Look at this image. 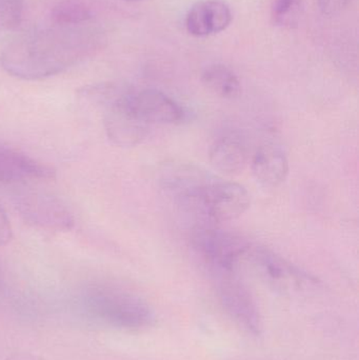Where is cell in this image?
Segmentation results:
<instances>
[{"label":"cell","mask_w":359,"mask_h":360,"mask_svg":"<svg viewBox=\"0 0 359 360\" xmlns=\"http://www.w3.org/2000/svg\"><path fill=\"white\" fill-rule=\"evenodd\" d=\"M232 21L230 6L223 0H202L190 8L185 29L195 37H207L225 31Z\"/></svg>","instance_id":"30bf717a"},{"label":"cell","mask_w":359,"mask_h":360,"mask_svg":"<svg viewBox=\"0 0 359 360\" xmlns=\"http://www.w3.org/2000/svg\"><path fill=\"white\" fill-rule=\"evenodd\" d=\"M103 126L110 141L122 148L139 145L149 134L150 126L115 105L103 108Z\"/></svg>","instance_id":"8fae6325"},{"label":"cell","mask_w":359,"mask_h":360,"mask_svg":"<svg viewBox=\"0 0 359 360\" xmlns=\"http://www.w3.org/2000/svg\"><path fill=\"white\" fill-rule=\"evenodd\" d=\"M202 82L210 92L221 98L235 99L242 92L237 76L225 65L215 63L207 67L202 72Z\"/></svg>","instance_id":"5bb4252c"},{"label":"cell","mask_w":359,"mask_h":360,"mask_svg":"<svg viewBox=\"0 0 359 360\" xmlns=\"http://www.w3.org/2000/svg\"><path fill=\"white\" fill-rule=\"evenodd\" d=\"M105 35L90 23L30 30L6 44L0 54L2 69L16 78L53 77L79 65L101 50Z\"/></svg>","instance_id":"6da1fadb"},{"label":"cell","mask_w":359,"mask_h":360,"mask_svg":"<svg viewBox=\"0 0 359 360\" xmlns=\"http://www.w3.org/2000/svg\"><path fill=\"white\" fill-rule=\"evenodd\" d=\"M55 171L20 150L0 143V184H25L53 179Z\"/></svg>","instance_id":"9c48e42d"},{"label":"cell","mask_w":359,"mask_h":360,"mask_svg":"<svg viewBox=\"0 0 359 360\" xmlns=\"http://www.w3.org/2000/svg\"><path fill=\"white\" fill-rule=\"evenodd\" d=\"M23 0H0V32L13 31L22 21Z\"/></svg>","instance_id":"e0dca14e"},{"label":"cell","mask_w":359,"mask_h":360,"mask_svg":"<svg viewBox=\"0 0 359 360\" xmlns=\"http://www.w3.org/2000/svg\"><path fill=\"white\" fill-rule=\"evenodd\" d=\"M15 205L21 217L34 226L52 231H70L75 224L73 214L61 199L40 190L19 192Z\"/></svg>","instance_id":"277c9868"},{"label":"cell","mask_w":359,"mask_h":360,"mask_svg":"<svg viewBox=\"0 0 359 360\" xmlns=\"http://www.w3.org/2000/svg\"><path fill=\"white\" fill-rule=\"evenodd\" d=\"M318 1L322 14L326 16H334L346 8L349 0H318Z\"/></svg>","instance_id":"ac0fdd59"},{"label":"cell","mask_w":359,"mask_h":360,"mask_svg":"<svg viewBox=\"0 0 359 360\" xmlns=\"http://www.w3.org/2000/svg\"><path fill=\"white\" fill-rule=\"evenodd\" d=\"M12 239V226L4 207L0 205V248Z\"/></svg>","instance_id":"d6986e66"},{"label":"cell","mask_w":359,"mask_h":360,"mask_svg":"<svg viewBox=\"0 0 359 360\" xmlns=\"http://www.w3.org/2000/svg\"><path fill=\"white\" fill-rule=\"evenodd\" d=\"M215 177L190 162H168L160 171L162 188L179 205L192 210L196 209L204 188Z\"/></svg>","instance_id":"8992f818"},{"label":"cell","mask_w":359,"mask_h":360,"mask_svg":"<svg viewBox=\"0 0 359 360\" xmlns=\"http://www.w3.org/2000/svg\"><path fill=\"white\" fill-rule=\"evenodd\" d=\"M250 195L242 184L216 177L202 193L196 211L214 222L240 217L250 207Z\"/></svg>","instance_id":"5b68a950"},{"label":"cell","mask_w":359,"mask_h":360,"mask_svg":"<svg viewBox=\"0 0 359 360\" xmlns=\"http://www.w3.org/2000/svg\"><path fill=\"white\" fill-rule=\"evenodd\" d=\"M194 251L214 272H234L236 264L246 258L251 245L238 235L219 229L198 226L192 233Z\"/></svg>","instance_id":"3957f363"},{"label":"cell","mask_w":359,"mask_h":360,"mask_svg":"<svg viewBox=\"0 0 359 360\" xmlns=\"http://www.w3.org/2000/svg\"><path fill=\"white\" fill-rule=\"evenodd\" d=\"M126 1H135V0H126Z\"/></svg>","instance_id":"ffe728a7"},{"label":"cell","mask_w":359,"mask_h":360,"mask_svg":"<svg viewBox=\"0 0 359 360\" xmlns=\"http://www.w3.org/2000/svg\"><path fill=\"white\" fill-rule=\"evenodd\" d=\"M209 160L219 172L235 174L244 170L248 162V147L240 136L226 135L211 146Z\"/></svg>","instance_id":"4fadbf2b"},{"label":"cell","mask_w":359,"mask_h":360,"mask_svg":"<svg viewBox=\"0 0 359 360\" xmlns=\"http://www.w3.org/2000/svg\"><path fill=\"white\" fill-rule=\"evenodd\" d=\"M247 259L259 274L280 291H294L316 283V279L268 248L251 245Z\"/></svg>","instance_id":"52a82bcc"},{"label":"cell","mask_w":359,"mask_h":360,"mask_svg":"<svg viewBox=\"0 0 359 360\" xmlns=\"http://www.w3.org/2000/svg\"><path fill=\"white\" fill-rule=\"evenodd\" d=\"M252 171L255 179L263 186L268 188L280 186L289 174L286 152L275 143H263L253 156Z\"/></svg>","instance_id":"7c38bea8"},{"label":"cell","mask_w":359,"mask_h":360,"mask_svg":"<svg viewBox=\"0 0 359 360\" xmlns=\"http://www.w3.org/2000/svg\"><path fill=\"white\" fill-rule=\"evenodd\" d=\"M301 11V0H274L272 4V19L280 27L296 25Z\"/></svg>","instance_id":"2e32d148"},{"label":"cell","mask_w":359,"mask_h":360,"mask_svg":"<svg viewBox=\"0 0 359 360\" xmlns=\"http://www.w3.org/2000/svg\"><path fill=\"white\" fill-rule=\"evenodd\" d=\"M93 16L84 4L72 0L59 2L52 11L53 22L61 25H81L90 23Z\"/></svg>","instance_id":"9a60e30c"},{"label":"cell","mask_w":359,"mask_h":360,"mask_svg":"<svg viewBox=\"0 0 359 360\" xmlns=\"http://www.w3.org/2000/svg\"><path fill=\"white\" fill-rule=\"evenodd\" d=\"M219 275L217 292L228 314L242 329L257 335L261 328L259 309L246 285L234 272L217 273Z\"/></svg>","instance_id":"ba28073f"},{"label":"cell","mask_w":359,"mask_h":360,"mask_svg":"<svg viewBox=\"0 0 359 360\" xmlns=\"http://www.w3.org/2000/svg\"><path fill=\"white\" fill-rule=\"evenodd\" d=\"M79 304L91 319L120 329H143L150 327L155 319L145 300L113 285L86 288L80 295Z\"/></svg>","instance_id":"7a4b0ae2"}]
</instances>
